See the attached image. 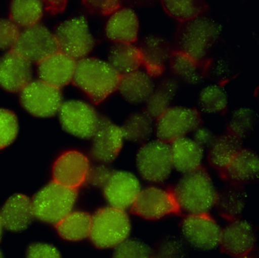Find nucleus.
Returning a JSON list of instances; mask_svg holds the SVG:
<instances>
[{"mask_svg": "<svg viewBox=\"0 0 259 258\" xmlns=\"http://www.w3.org/2000/svg\"><path fill=\"white\" fill-rule=\"evenodd\" d=\"M227 94L218 85H208L200 91L198 106L201 112L207 114H218L227 109Z\"/></svg>", "mask_w": 259, "mask_h": 258, "instance_id": "nucleus-36", "label": "nucleus"}, {"mask_svg": "<svg viewBox=\"0 0 259 258\" xmlns=\"http://www.w3.org/2000/svg\"><path fill=\"white\" fill-rule=\"evenodd\" d=\"M54 35L59 51L75 60L86 58L95 46V38L84 17H75L60 23Z\"/></svg>", "mask_w": 259, "mask_h": 258, "instance_id": "nucleus-7", "label": "nucleus"}, {"mask_svg": "<svg viewBox=\"0 0 259 258\" xmlns=\"http://www.w3.org/2000/svg\"><path fill=\"white\" fill-rule=\"evenodd\" d=\"M131 230V221L125 210L107 206L92 216L89 238L98 248H115L128 239Z\"/></svg>", "mask_w": 259, "mask_h": 258, "instance_id": "nucleus-4", "label": "nucleus"}, {"mask_svg": "<svg viewBox=\"0 0 259 258\" xmlns=\"http://www.w3.org/2000/svg\"><path fill=\"white\" fill-rule=\"evenodd\" d=\"M139 33V18L131 8H119L107 20L106 35L113 42L133 44L137 40Z\"/></svg>", "mask_w": 259, "mask_h": 258, "instance_id": "nucleus-22", "label": "nucleus"}, {"mask_svg": "<svg viewBox=\"0 0 259 258\" xmlns=\"http://www.w3.org/2000/svg\"><path fill=\"white\" fill-rule=\"evenodd\" d=\"M172 193L179 208L189 214L208 213L218 194L210 175L202 166L183 175Z\"/></svg>", "mask_w": 259, "mask_h": 258, "instance_id": "nucleus-3", "label": "nucleus"}, {"mask_svg": "<svg viewBox=\"0 0 259 258\" xmlns=\"http://www.w3.org/2000/svg\"><path fill=\"white\" fill-rule=\"evenodd\" d=\"M257 233L254 226L241 219L231 220L221 230L220 244L222 250L233 256H245L255 245Z\"/></svg>", "mask_w": 259, "mask_h": 258, "instance_id": "nucleus-17", "label": "nucleus"}, {"mask_svg": "<svg viewBox=\"0 0 259 258\" xmlns=\"http://www.w3.org/2000/svg\"><path fill=\"white\" fill-rule=\"evenodd\" d=\"M136 163L145 180L153 183L165 182L174 169L170 144L157 139L142 144L136 153Z\"/></svg>", "mask_w": 259, "mask_h": 258, "instance_id": "nucleus-6", "label": "nucleus"}, {"mask_svg": "<svg viewBox=\"0 0 259 258\" xmlns=\"http://www.w3.org/2000/svg\"><path fill=\"white\" fill-rule=\"evenodd\" d=\"M107 164L100 163L90 167L88 180L95 186L104 188V185L108 182L114 170L107 166Z\"/></svg>", "mask_w": 259, "mask_h": 258, "instance_id": "nucleus-42", "label": "nucleus"}, {"mask_svg": "<svg viewBox=\"0 0 259 258\" xmlns=\"http://www.w3.org/2000/svg\"><path fill=\"white\" fill-rule=\"evenodd\" d=\"M108 63L122 76L139 69L142 65V56L133 44L113 42L109 49Z\"/></svg>", "mask_w": 259, "mask_h": 258, "instance_id": "nucleus-30", "label": "nucleus"}, {"mask_svg": "<svg viewBox=\"0 0 259 258\" xmlns=\"http://www.w3.org/2000/svg\"><path fill=\"white\" fill-rule=\"evenodd\" d=\"M180 85L175 77H165L159 81L149 98L145 102L143 112L156 121L168 108L179 91Z\"/></svg>", "mask_w": 259, "mask_h": 258, "instance_id": "nucleus-26", "label": "nucleus"}, {"mask_svg": "<svg viewBox=\"0 0 259 258\" xmlns=\"http://www.w3.org/2000/svg\"><path fill=\"white\" fill-rule=\"evenodd\" d=\"M180 229L184 239L198 250H213L220 244L222 229L207 213L189 214L182 220Z\"/></svg>", "mask_w": 259, "mask_h": 258, "instance_id": "nucleus-12", "label": "nucleus"}, {"mask_svg": "<svg viewBox=\"0 0 259 258\" xmlns=\"http://www.w3.org/2000/svg\"><path fill=\"white\" fill-rule=\"evenodd\" d=\"M221 31L217 20L204 14L182 21L176 31L174 50L196 60L204 61L219 40Z\"/></svg>", "mask_w": 259, "mask_h": 258, "instance_id": "nucleus-1", "label": "nucleus"}, {"mask_svg": "<svg viewBox=\"0 0 259 258\" xmlns=\"http://www.w3.org/2000/svg\"><path fill=\"white\" fill-rule=\"evenodd\" d=\"M242 141L230 134L215 136L208 147V162L213 168L223 171L242 150Z\"/></svg>", "mask_w": 259, "mask_h": 258, "instance_id": "nucleus-27", "label": "nucleus"}, {"mask_svg": "<svg viewBox=\"0 0 259 258\" xmlns=\"http://www.w3.org/2000/svg\"><path fill=\"white\" fill-rule=\"evenodd\" d=\"M170 148L172 166L179 173L186 174L201 166L204 149L193 139L187 137L179 138L171 142Z\"/></svg>", "mask_w": 259, "mask_h": 258, "instance_id": "nucleus-25", "label": "nucleus"}, {"mask_svg": "<svg viewBox=\"0 0 259 258\" xmlns=\"http://www.w3.org/2000/svg\"><path fill=\"white\" fill-rule=\"evenodd\" d=\"M0 258H3L2 253L0 252Z\"/></svg>", "mask_w": 259, "mask_h": 258, "instance_id": "nucleus-47", "label": "nucleus"}, {"mask_svg": "<svg viewBox=\"0 0 259 258\" xmlns=\"http://www.w3.org/2000/svg\"><path fill=\"white\" fill-rule=\"evenodd\" d=\"M76 62L60 51L48 56L37 66L40 80L60 89L72 81Z\"/></svg>", "mask_w": 259, "mask_h": 258, "instance_id": "nucleus-20", "label": "nucleus"}, {"mask_svg": "<svg viewBox=\"0 0 259 258\" xmlns=\"http://www.w3.org/2000/svg\"><path fill=\"white\" fill-rule=\"evenodd\" d=\"M151 248L143 241L126 239L115 247L112 258H151Z\"/></svg>", "mask_w": 259, "mask_h": 258, "instance_id": "nucleus-39", "label": "nucleus"}, {"mask_svg": "<svg viewBox=\"0 0 259 258\" xmlns=\"http://www.w3.org/2000/svg\"><path fill=\"white\" fill-rule=\"evenodd\" d=\"M141 190L137 176L124 170L113 171L103 188L104 197L110 206L122 210L133 206Z\"/></svg>", "mask_w": 259, "mask_h": 258, "instance_id": "nucleus-16", "label": "nucleus"}, {"mask_svg": "<svg viewBox=\"0 0 259 258\" xmlns=\"http://www.w3.org/2000/svg\"><path fill=\"white\" fill-rule=\"evenodd\" d=\"M120 77L108 62L86 57L77 61L72 82L98 104L118 89Z\"/></svg>", "mask_w": 259, "mask_h": 258, "instance_id": "nucleus-2", "label": "nucleus"}, {"mask_svg": "<svg viewBox=\"0 0 259 258\" xmlns=\"http://www.w3.org/2000/svg\"><path fill=\"white\" fill-rule=\"evenodd\" d=\"M257 116L251 108L238 107L230 114L227 132L240 141L247 139L254 133L257 127Z\"/></svg>", "mask_w": 259, "mask_h": 258, "instance_id": "nucleus-33", "label": "nucleus"}, {"mask_svg": "<svg viewBox=\"0 0 259 258\" xmlns=\"http://www.w3.org/2000/svg\"><path fill=\"white\" fill-rule=\"evenodd\" d=\"M31 62L13 50L0 59V87L5 91L21 92L31 81Z\"/></svg>", "mask_w": 259, "mask_h": 258, "instance_id": "nucleus-18", "label": "nucleus"}, {"mask_svg": "<svg viewBox=\"0 0 259 258\" xmlns=\"http://www.w3.org/2000/svg\"><path fill=\"white\" fill-rule=\"evenodd\" d=\"M123 141L120 126L107 117L100 115L98 127L92 137L91 154L100 163H110L119 156Z\"/></svg>", "mask_w": 259, "mask_h": 258, "instance_id": "nucleus-14", "label": "nucleus"}, {"mask_svg": "<svg viewBox=\"0 0 259 258\" xmlns=\"http://www.w3.org/2000/svg\"><path fill=\"white\" fill-rule=\"evenodd\" d=\"M60 89L42 80L30 82L20 92V103L30 114L40 118L52 117L62 105Z\"/></svg>", "mask_w": 259, "mask_h": 258, "instance_id": "nucleus-9", "label": "nucleus"}, {"mask_svg": "<svg viewBox=\"0 0 259 258\" xmlns=\"http://www.w3.org/2000/svg\"><path fill=\"white\" fill-rule=\"evenodd\" d=\"M246 205L247 194L243 187L230 184L217 194L214 206L221 217L231 220L239 218Z\"/></svg>", "mask_w": 259, "mask_h": 258, "instance_id": "nucleus-28", "label": "nucleus"}, {"mask_svg": "<svg viewBox=\"0 0 259 258\" xmlns=\"http://www.w3.org/2000/svg\"><path fill=\"white\" fill-rule=\"evenodd\" d=\"M43 12L40 1L15 0L10 3V20L19 27L35 25L42 18Z\"/></svg>", "mask_w": 259, "mask_h": 258, "instance_id": "nucleus-34", "label": "nucleus"}, {"mask_svg": "<svg viewBox=\"0 0 259 258\" xmlns=\"http://www.w3.org/2000/svg\"><path fill=\"white\" fill-rule=\"evenodd\" d=\"M214 138L213 132L205 127L200 126L194 132V141L203 149L208 148Z\"/></svg>", "mask_w": 259, "mask_h": 258, "instance_id": "nucleus-44", "label": "nucleus"}, {"mask_svg": "<svg viewBox=\"0 0 259 258\" xmlns=\"http://www.w3.org/2000/svg\"><path fill=\"white\" fill-rule=\"evenodd\" d=\"M13 51L30 62L39 63L48 56L59 52L54 33L42 24L26 27L20 31Z\"/></svg>", "mask_w": 259, "mask_h": 258, "instance_id": "nucleus-10", "label": "nucleus"}, {"mask_svg": "<svg viewBox=\"0 0 259 258\" xmlns=\"http://www.w3.org/2000/svg\"><path fill=\"white\" fill-rule=\"evenodd\" d=\"M162 6L168 15L180 22L202 15L208 8V4L201 0H165Z\"/></svg>", "mask_w": 259, "mask_h": 258, "instance_id": "nucleus-35", "label": "nucleus"}, {"mask_svg": "<svg viewBox=\"0 0 259 258\" xmlns=\"http://www.w3.org/2000/svg\"><path fill=\"white\" fill-rule=\"evenodd\" d=\"M239 258H252V257H250V256H240V257H239Z\"/></svg>", "mask_w": 259, "mask_h": 258, "instance_id": "nucleus-46", "label": "nucleus"}, {"mask_svg": "<svg viewBox=\"0 0 259 258\" xmlns=\"http://www.w3.org/2000/svg\"><path fill=\"white\" fill-rule=\"evenodd\" d=\"M169 62L174 75L188 84H199L205 77L204 61L196 60L174 50Z\"/></svg>", "mask_w": 259, "mask_h": 258, "instance_id": "nucleus-29", "label": "nucleus"}, {"mask_svg": "<svg viewBox=\"0 0 259 258\" xmlns=\"http://www.w3.org/2000/svg\"><path fill=\"white\" fill-rule=\"evenodd\" d=\"M19 133V121L16 114L0 108V150L14 142Z\"/></svg>", "mask_w": 259, "mask_h": 258, "instance_id": "nucleus-38", "label": "nucleus"}, {"mask_svg": "<svg viewBox=\"0 0 259 258\" xmlns=\"http://www.w3.org/2000/svg\"><path fill=\"white\" fill-rule=\"evenodd\" d=\"M258 171V156L256 152L251 149L242 148L221 171L230 184L243 187L257 180Z\"/></svg>", "mask_w": 259, "mask_h": 258, "instance_id": "nucleus-21", "label": "nucleus"}, {"mask_svg": "<svg viewBox=\"0 0 259 258\" xmlns=\"http://www.w3.org/2000/svg\"><path fill=\"white\" fill-rule=\"evenodd\" d=\"M138 48L142 56V65L151 77L162 74L174 51L167 38L157 33L144 36Z\"/></svg>", "mask_w": 259, "mask_h": 258, "instance_id": "nucleus-19", "label": "nucleus"}, {"mask_svg": "<svg viewBox=\"0 0 259 258\" xmlns=\"http://www.w3.org/2000/svg\"><path fill=\"white\" fill-rule=\"evenodd\" d=\"M154 121L144 112L130 114L120 126L124 140L134 144L148 142L154 133Z\"/></svg>", "mask_w": 259, "mask_h": 258, "instance_id": "nucleus-32", "label": "nucleus"}, {"mask_svg": "<svg viewBox=\"0 0 259 258\" xmlns=\"http://www.w3.org/2000/svg\"><path fill=\"white\" fill-rule=\"evenodd\" d=\"M92 216L83 211H72L56 225L57 232L67 241H81L89 237Z\"/></svg>", "mask_w": 259, "mask_h": 258, "instance_id": "nucleus-31", "label": "nucleus"}, {"mask_svg": "<svg viewBox=\"0 0 259 258\" xmlns=\"http://www.w3.org/2000/svg\"><path fill=\"white\" fill-rule=\"evenodd\" d=\"M0 217L3 226L9 230H24L34 217L31 200L25 194H13L4 204Z\"/></svg>", "mask_w": 259, "mask_h": 258, "instance_id": "nucleus-23", "label": "nucleus"}, {"mask_svg": "<svg viewBox=\"0 0 259 258\" xmlns=\"http://www.w3.org/2000/svg\"><path fill=\"white\" fill-rule=\"evenodd\" d=\"M26 258H62L57 247L45 243H34L27 250Z\"/></svg>", "mask_w": 259, "mask_h": 258, "instance_id": "nucleus-41", "label": "nucleus"}, {"mask_svg": "<svg viewBox=\"0 0 259 258\" xmlns=\"http://www.w3.org/2000/svg\"><path fill=\"white\" fill-rule=\"evenodd\" d=\"M155 121L157 139L171 143L195 132L201 126V116L193 108L170 106Z\"/></svg>", "mask_w": 259, "mask_h": 258, "instance_id": "nucleus-8", "label": "nucleus"}, {"mask_svg": "<svg viewBox=\"0 0 259 258\" xmlns=\"http://www.w3.org/2000/svg\"><path fill=\"white\" fill-rule=\"evenodd\" d=\"M89 158L77 150H68L62 153L53 166L54 182L77 190L89 177L90 171Z\"/></svg>", "mask_w": 259, "mask_h": 258, "instance_id": "nucleus-15", "label": "nucleus"}, {"mask_svg": "<svg viewBox=\"0 0 259 258\" xmlns=\"http://www.w3.org/2000/svg\"><path fill=\"white\" fill-rule=\"evenodd\" d=\"M59 112L60 122L66 132L84 139H90L95 135L100 115L89 103L69 100L62 103Z\"/></svg>", "mask_w": 259, "mask_h": 258, "instance_id": "nucleus-11", "label": "nucleus"}, {"mask_svg": "<svg viewBox=\"0 0 259 258\" xmlns=\"http://www.w3.org/2000/svg\"><path fill=\"white\" fill-rule=\"evenodd\" d=\"M154 88L152 77L148 73L138 69L121 76L117 90L125 101L137 105L145 103Z\"/></svg>", "mask_w": 259, "mask_h": 258, "instance_id": "nucleus-24", "label": "nucleus"}, {"mask_svg": "<svg viewBox=\"0 0 259 258\" xmlns=\"http://www.w3.org/2000/svg\"><path fill=\"white\" fill-rule=\"evenodd\" d=\"M88 3L92 10L104 15L113 13L122 7V3L119 1H90Z\"/></svg>", "mask_w": 259, "mask_h": 258, "instance_id": "nucleus-43", "label": "nucleus"}, {"mask_svg": "<svg viewBox=\"0 0 259 258\" xmlns=\"http://www.w3.org/2000/svg\"><path fill=\"white\" fill-rule=\"evenodd\" d=\"M19 33V27L11 20L0 18V50L13 48Z\"/></svg>", "mask_w": 259, "mask_h": 258, "instance_id": "nucleus-40", "label": "nucleus"}, {"mask_svg": "<svg viewBox=\"0 0 259 258\" xmlns=\"http://www.w3.org/2000/svg\"><path fill=\"white\" fill-rule=\"evenodd\" d=\"M151 258H187L186 248L181 239L172 235L160 237L153 248Z\"/></svg>", "mask_w": 259, "mask_h": 258, "instance_id": "nucleus-37", "label": "nucleus"}, {"mask_svg": "<svg viewBox=\"0 0 259 258\" xmlns=\"http://www.w3.org/2000/svg\"><path fill=\"white\" fill-rule=\"evenodd\" d=\"M77 195V190L51 182L31 200L34 216L45 223L57 225L72 212Z\"/></svg>", "mask_w": 259, "mask_h": 258, "instance_id": "nucleus-5", "label": "nucleus"}, {"mask_svg": "<svg viewBox=\"0 0 259 258\" xmlns=\"http://www.w3.org/2000/svg\"><path fill=\"white\" fill-rule=\"evenodd\" d=\"M3 226L2 220H1V217H0V239H1V236H2V232H3Z\"/></svg>", "mask_w": 259, "mask_h": 258, "instance_id": "nucleus-45", "label": "nucleus"}, {"mask_svg": "<svg viewBox=\"0 0 259 258\" xmlns=\"http://www.w3.org/2000/svg\"><path fill=\"white\" fill-rule=\"evenodd\" d=\"M132 208L135 214L149 220H159L180 209L174 193L156 186L141 190Z\"/></svg>", "mask_w": 259, "mask_h": 258, "instance_id": "nucleus-13", "label": "nucleus"}]
</instances>
